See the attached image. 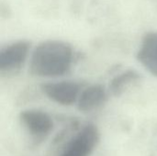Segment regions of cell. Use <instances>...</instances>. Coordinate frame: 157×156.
<instances>
[{
	"label": "cell",
	"instance_id": "7",
	"mask_svg": "<svg viewBox=\"0 0 157 156\" xmlns=\"http://www.w3.org/2000/svg\"><path fill=\"white\" fill-rule=\"evenodd\" d=\"M136 56L141 65L157 77V31H148L144 35Z\"/></svg>",
	"mask_w": 157,
	"mask_h": 156
},
{
	"label": "cell",
	"instance_id": "4",
	"mask_svg": "<svg viewBox=\"0 0 157 156\" xmlns=\"http://www.w3.org/2000/svg\"><path fill=\"white\" fill-rule=\"evenodd\" d=\"M30 52V42L20 40L13 41L0 50V73L14 74L25 63Z\"/></svg>",
	"mask_w": 157,
	"mask_h": 156
},
{
	"label": "cell",
	"instance_id": "6",
	"mask_svg": "<svg viewBox=\"0 0 157 156\" xmlns=\"http://www.w3.org/2000/svg\"><path fill=\"white\" fill-rule=\"evenodd\" d=\"M109 94V90L98 84L82 89L76 103L78 110L83 113H90L99 109L107 103Z\"/></svg>",
	"mask_w": 157,
	"mask_h": 156
},
{
	"label": "cell",
	"instance_id": "1",
	"mask_svg": "<svg viewBox=\"0 0 157 156\" xmlns=\"http://www.w3.org/2000/svg\"><path fill=\"white\" fill-rule=\"evenodd\" d=\"M75 50L71 44L59 40L40 42L30 52L29 72L40 78H58L72 69Z\"/></svg>",
	"mask_w": 157,
	"mask_h": 156
},
{
	"label": "cell",
	"instance_id": "2",
	"mask_svg": "<svg viewBox=\"0 0 157 156\" xmlns=\"http://www.w3.org/2000/svg\"><path fill=\"white\" fill-rule=\"evenodd\" d=\"M99 140L100 133L97 125L86 123L66 143L59 156H90Z\"/></svg>",
	"mask_w": 157,
	"mask_h": 156
},
{
	"label": "cell",
	"instance_id": "5",
	"mask_svg": "<svg viewBox=\"0 0 157 156\" xmlns=\"http://www.w3.org/2000/svg\"><path fill=\"white\" fill-rule=\"evenodd\" d=\"M19 121L27 132L37 141L45 139L54 128L52 117L47 112L36 108L22 110L19 113Z\"/></svg>",
	"mask_w": 157,
	"mask_h": 156
},
{
	"label": "cell",
	"instance_id": "3",
	"mask_svg": "<svg viewBox=\"0 0 157 156\" xmlns=\"http://www.w3.org/2000/svg\"><path fill=\"white\" fill-rule=\"evenodd\" d=\"M40 89L51 101L64 107L76 104L82 91L78 83L69 80L46 82L40 85Z\"/></svg>",
	"mask_w": 157,
	"mask_h": 156
},
{
	"label": "cell",
	"instance_id": "8",
	"mask_svg": "<svg viewBox=\"0 0 157 156\" xmlns=\"http://www.w3.org/2000/svg\"><path fill=\"white\" fill-rule=\"evenodd\" d=\"M140 79L141 75L137 71L128 69L111 79L108 90L113 97H120L132 84L139 81Z\"/></svg>",
	"mask_w": 157,
	"mask_h": 156
}]
</instances>
